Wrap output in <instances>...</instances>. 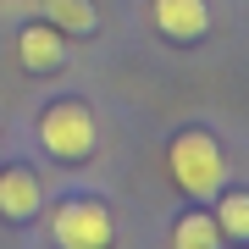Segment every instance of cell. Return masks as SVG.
<instances>
[{"label": "cell", "instance_id": "obj_1", "mask_svg": "<svg viewBox=\"0 0 249 249\" xmlns=\"http://www.w3.org/2000/svg\"><path fill=\"white\" fill-rule=\"evenodd\" d=\"M166 172H172V183L188 199H211L227 183V155H222V144L205 133V127H183L166 144Z\"/></svg>", "mask_w": 249, "mask_h": 249}, {"label": "cell", "instance_id": "obj_2", "mask_svg": "<svg viewBox=\"0 0 249 249\" xmlns=\"http://www.w3.org/2000/svg\"><path fill=\"white\" fill-rule=\"evenodd\" d=\"M39 144H45V155L55 160H89L94 144H100V127H94V111L83 106V100H55V106H45V116H39Z\"/></svg>", "mask_w": 249, "mask_h": 249}, {"label": "cell", "instance_id": "obj_3", "mask_svg": "<svg viewBox=\"0 0 249 249\" xmlns=\"http://www.w3.org/2000/svg\"><path fill=\"white\" fill-rule=\"evenodd\" d=\"M55 249H111L116 244V216L100 199H61L50 216Z\"/></svg>", "mask_w": 249, "mask_h": 249}, {"label": "cell", "instance_id": "obj_4", "mask_svg": "<svg viewBox=\"0 0 249 249\" xmlns=\"http://www.w3.org/2000/svg\"><path fill=\"white\" fill-rule=\"evenodd\" d=\"M45 211V183H39V172L34 166H6L0 160V222H11V227H22V222H34V216Z\"/></svg>", "mask_w": 249, "mask_h": 249}, {"label": "cell", "instance_id": "obj_5", "mask_svg": "<svg viewBox=\"0 0 249 249\" xmlns=\"http://www.w3.org/2000/svg\"><path fill=\"white\" fill-rule=\"evenodd\" d=\"M150 22L172 39V45H199L205 28H211V6H205V0H155Z\"/></svg>", "mask_w": 249, "mask_h": 249}, {"label": "cell", "instance_id": "obj_6", "mask_svg": "<svg viewBox=\"0 0 249 249\" xmlns=\"http://www.w3.org/2000/svg\"><path fill=\"white\" fill-rule=\"evenodd\" d=\"M17 61H22L28 72H55V67L67 61V39L39 17V22L17 28Z\"/></svg>", "mask_w": 249, "mask_h": 249}, {"label": "cell", "instance_id": "obj_7", "mask_svg": "<svg viewBox=\"0 0 249 249\" xmlns=\"http://www.w3.org/2000/svg\"><path fill=\"white\" fill-rule=\"evenodd\" d=\"M39 17H45L61 39H83V34H94V28H100L94 0H39Z\"/></svg>", "mask_w": 249, "mask_h": 249}, {"label": "cell", "instance_id": "obj_8", "mask_svg": "<svg viewBox=\"0 0 249 249\" xmlns=\"http://www.w3.org/2000/svg\"><path fill=\"white\" fill-rule=\"evenodd\" d=\"M222 227H216L211 211H188L178 216V227H172V249H222Z\"/></svg>", "mask_w": 249, "mask_h": 249}, {"label": "cell", "instance_id": "obj_9", "mask_svg": "<svg viewBox=\"0 0 249 249\" xmlns=\"http://www.w3.org/2000/svg\"><path fill=\"white\" fill-rule=\"evenodd\" d=\"M216 227H222V238H232V244H249V194L244 188H227L222 183V205H216Z\"/></svg>", "mask_w": 249, "mask_h": 249}, {"label": "cell", "instance_id": "obj_10", "mask_svg": "<svg viewBox=\"0 0 249 249\" xmlns=\"http://www.w3.org/2000/svg\"><path fill=\"white\" fill-rule=\"evenodd\" d=\"M0 160H6V144H0Z\"/></svg>", "mask_w": 249, "mask_h": 249}]
</instances>
